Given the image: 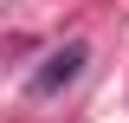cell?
I'll use <instances>...</instances> for the list:
<instances>
[{
  "instance_id": "cell-1",
  "label": "cell",
  "mask_w": 129,
  "mask_h": 123,
  "mask_svg": "<svg viewBox=\"0 0 129 123\" xmlns=\"http://www.w3.org/2000/svg\"><path fill=\"white\" fill-rule=\"evenodd\" d=\"M84 58H90V52H84L78 39H71V46H58L45 65H39V71H32V97H52V91H64V84L84 71Z\"/></svg>"
}]
</instances>
